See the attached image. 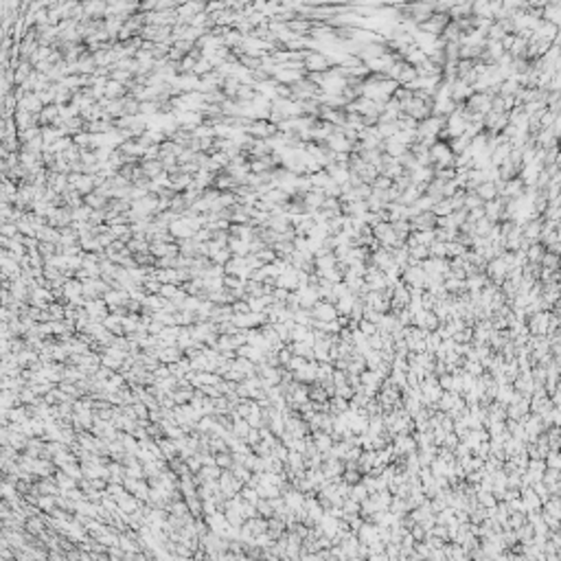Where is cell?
I'll use <instances>...</instances> for the list:
<instances>
[{
  "label": "cell",
  "instance_id": "6",
  "mask_svg": "<svg viewBox=\"0 0 561 561\" xmlns=\"http://www.w3.org/2000/svg\"><path fill=\"white\" fill-rule=\"evenodd\" d=\"M542 228H544V217L537 215L535 219H529L526 224H522V239L529 241V244H537L539 241V235H542Z\"/></svg>",
  "mask_w": 561,
  "mask_h": 561
},
{
  "label": "cell",
  "instance_id": "30",
  "mask_svg": "<svg viewBox=\"0 0 561 561\" xmlns=\"http://www.w3.org/2000/svg\"><path fill=\"white\" fill-rule=\"evenodd\" d=\"M392 226V233H394V237H397L399 241H406L408 239V235H410V226H408V221L406 219H399V221H394Z\"/></svg>",
  "mask_w": 561,
  "mask_h": 561
},
{
  "label": "cell",
  "instance_id": "35",
  "mask_svg": "<svg viewBox=\"0 0 561 561\" xmlns=\"http://www.w3.org/2000/svg\"><path fill=\"white\" fill-rule=\"evenodd\" d=\"M414 235V239H417V244H421V246H432L434 244V230H419V233H412Z\"/></svg>",
  "mask_w": 561,
  "mask_h": 561
},
{
  "label": "cell",
  "instance_id": "5",
  "mask_svg": "<svg viewBox=\"0 0 561 561\" xmlns=\"http://www.w3.org/2000/svg\"><path fill=\"white\" fill-rule=\"evenodd\" d=\"M408 226H410V233H419V230H434L436 228V215L432 211L425 213H417L414 217L408 219Z\"/></svg>",
  "mask_w": 561,
  "mask_h": 561
},
{
  "label": "cell",
  "instance_id": "26",
  "mask_svg": "<svg viewBox=\"0 0 561 561\" xmlns=\"http://www.w3.org/2000/svg\"><path fill=\"white\" fill-rule=\"evenodd\" d=\"M493 226H496V224H491L487 217H482V219H478L476 224H474V235H476V237L487 239L489 235H491V228H493Z\"/></svg>",
  "mask_w": 561,
  "mask_h": 561
},
{
  "label": "cell",
  "instance_id": "43",
  "mask_svg": "<svg viewBox=\"0 0 561 561\" xmlns=\"http://www.w3.org/2000/svg\"><path fill=\"white\" fill-rule=\"evenodd\" d=\"M436 228H441V230H456V226H454V221L452 217H436Z\"/></svg>",
  "mask_w": 561,
  "mask_h": 561
},
{
  "label": "cell",
  "instance_id": "39",
  "mask_svg": "<svg viewBox=\"0 0 561 561\" xmlns=\"http://www.w3.org/2000/svg\"><path fill=\"white\" fill-rule=\"evenodd\" d=\"M390 186H392V180L384 178V176H377V178H375V182L371 184V189H373V191H388Z\"/></svg>",
  "mask_w": 561,
  "mask_h": 561
},
{
  "label": "cell",
  "instance_id": "41",
  "mask_svg": "<svg viewBox=\"0 0 561 561\" xmlns=\"http://www.w3.org/2000/svg\"><path fill=\"white\" fill-rule=\"evenodd\" d=\"M322 193H324V197H340V193H342V186H338L336 182H329L327 186H324L322 189Z\"/></svg>",
  "mask_w": 561,
  "mask_h": 561
},
{
  "label": "cell",
  "instance_id": "11",
  "mask_svg": "<svg viewBox=\"0 0 561 561\" xmlns=\"http://www.w3.org/2000/svg\"><path fill=\"white\" fill-rule=\"evenodd\" d=\"M502 209H504V200H500V197H496V200H491V202H484L482 204L484 217H487L491 224H498V221H500Z\"/></svg>",
  "mask_w": 561,
  "mask_h": 561
},
{
  "label": "cell",
  "instance_id": "23",
  "mask_svg": "<svg viewBox=\"0 0 561 561\" xmlns=\"http://www.w3.org/2000/svg\"><path fill=\"white\" fill-rule=\"evenodd\" d=\"M517 90H519V84L515 81V77H509L498 86V96H515Z\"/></svg>",
  "mask_w": 561,
  "mask_h": 561
},
{
  "label": "cell",
  "instance_id": "2",
  "mask_svg": "<svg viewBox=\"0 0 561 561\" xmlns=\"http://www.w3.org/2000/svg\"><path fill=\"white\" fill-rule=\"evenodd\" d=\"M331 68L329 64V59L324 57L322 53H318V51H307V55H305V59H303V71L305 75H309V73H327Z\"/></svg>",
  "mask_w": 561,
  "mask_h": 561
},
{
  "label": "cell",
  "instance_id": "22",
  "mask_svg": "<svg viewBox=\"0 0 561 561\" xmlns=\"http://www.w3.org/2000/svg\"><path fill=\"white\" fill-rule=\"evenodd\" d=\"M447 147H449V151H452L454 156L465 154V151L469 149V138L465 134L458 136V138H452V141H447Z\"/></svg>",
  "mask_w": 561,
  "mask_h": 561
},
{
  "label": "cell",
  "instance_id": "12",
  "mask_svg": "<svg viewBox=\"0 0 561 561\" xmlns=\"http://www.w3.org/2000/svg\"><path fill=\"white\" fill-rule=\"evenodd\" d=\"M542 20L546 22L561 26V3L559 0H552V3H546V7L542 9Z\"/></svg>",
  "mask_w": 561,
  "mask_h": 561
},
{
  "label": "cell",
  "instance_id": "24",
  "mask_svg": "<svg viewBox=\"0 0 561 561\" xmlns=\"http://www.w3.org/2000/svg\"><path fill=\"white\" fill-rule=\"evenodd\" d=\"M375 129H377V134H379V138H382V141H390V138L397 134V123H384V121H379L377 125H375Z\"/></svg>",
  "mask_w": 561,
  "mask_h": 561
},
{
  "label": "cell",
  "instance_id": "21",
  "mask_svg": "<svg viewBox=\"0 0 561 561\" xmlns=\"http://www.w3.org/2000/svg\"><path fill=\"white\" fill-rule=\"evenodd\" d=\"M524 254H526V263H539V261H542V257L546 254V248L537 241V244H531L529 248H526Z\"/></svg>",
  "mask_w": 561,
  "mask_h": 561
},
{
  "label": "cell",
  "instance_id": "18",
  "mask_svg": "<svg viewBox=\"0 0 561 561\" xmlns=\"http://www.w3.org/2000/svg\"><path fill=\"white\" fill-rule=\"evenodd\" d=\"M472 16L482 20H493V11H491V5L487 0H476V3H472Z\"/></svg>",
  "mask_w": 561,
  "mask_h": 561
},
{
  "label": "cell",
  "instance_id": "27",
  "mask_svg": "<svg viewBox=\"0 0 561 561\" xmlns=\"http://www.w3.org/2000/svg\"><path fill=\"white\" fill-rule=\"evenodd\" d=\"M452 202H449V200H439V202H434V206H432V213L436 217H447V215H452Z\"/></svg>",
  "mask_w": 561,
  "mask_h": 561
},
{
  "label": "cell",
  "instance_id": "36",
  "mask_svg": "<svg viewBox=\"0 0 561 561\" xmlns=\"http://www.w3.org/2000/svg\"><path fill=\"white\" fill-rule=\"evenodd\" d=\"M557 119H559V114L550 112V110H546V112H542V116H539V129H548Z\"/></svg>",
  "mask_w": 561,
  "mask_h": 561
},
{
  "label": "cell",
  "instance_id": "9",
  "mask_svg": "<svg viewBox=\"0 0 561 561\" xmlns=\"http://www.w3.org/2000/svg\"><path fill=\"white\" fill-rule=\"evenodd\" d=\"M524 189H526V186L522 184V180H519V178L507 180V182H504V189L500 191V195H498V197L504 200V202H509V200H517V197L524 195Z\"/></svg>",
  "mask_w": 561,
  "mask_h": 561
},
{
  "label": "cell",
  "instance_id": "33",
  "mask_svg": "<svg viewBox=\"0 0 561 561\" xmlns=\"http://www.w3.org/2000/svg\"><path fill=\"white\" fill-rule=\"evenodd\" d=\"M314 186H311V180L309 176H296V195H305L309 193Z\"/></svg>",
  "mask_w": 561,
  "mask_h": 561
},
{
  "label": "cell",
  "instance_id": "29",
  "mask_svg": "<svg viewBox=\"0 0 561 561\" xmlns=\"http://www.w3.org/2000/svg\"><path fill=\"white\" fill-rule=\"evenodd\" d=\"M482 200L476 195L474 191H465V202H463V209H465L467 213L469 211H474V209H482Z\"/></svg>",
  "mask_w": 561,
  "mask_h": 561
},
{
  "label": "cell",
  "instance_id": "45",
  "mask_svg": "<svg viewBox=\"0 0 561 561\" xmlns=\"http://www.w3.org/2000/svg\"><path fill=\"white\" fill-rule=\"evenodd\" d=\"M359 327H362V331H359V334H366V336H373V334H375V329H377L375 324L369 322V320H364V318L359 320Z\"/></svg>",
  "mask_w": 561,
  "mask_h": 561
},
{
  "label": "cell",
  "instance_id": "31",
  "mask_svg": "<svg viewBox=\"0 0 561 561\" xmlns=\"http://www.w3.org/2000/svg\"><path fill=\"white\" fill-rule=\"evenodd\" d=\"M357 176H359V180H362V184H369L371 186L373 182H375V178L379 176V173H377V169L373 167V164H364L362 171H359Z\"/></svg>",
  "mask_w": 561,
  "mask_h": 561
},
{
  "label": "cell",
  "instance_id": "8",
  "mask_svg": "<svg viewBox=\"0 0 561 561\" xmlns=\"http://www.w3.org/2000/svg\"><path fill=\"white\" fill-rule=\"evenodd\" d=\"M311 314L318 322H331L338 318V311H336V305H331L327 301H318L314 307H311Z\"/></svg>",
  "mask_w": 561,
  "mask_h": 561
},
{
  "label": "cell",
  "instance_id": "14",
  "mask_svg": "<svg viewBox=\"0 0 561 561\" xmlns=\"http://www.w3.org/2000/svg\"><path fill=\"white\" fill-rule=\"evenodd\" d=\"M379 149H382V154H386L388 158H394V160H397V158H401L408 151V147H404V145L401 143H397V141H382V145H379Z\"/></svg>",
  "mask_w": 561,
  "mask_h": 561
},
{
  "label": "cell",
  "instance_id": "20",
  "mask_svg": "<svg viewBox=\"0 0 561 561\" xmlns=\"http://www.w3.org/2000/svg\"><path fill=\"white\" fill-rule=\"evenodd\" d=\"M474 193H476V195L482 200V202H491V200H496V197H498V191H496L493 182H482L480 186H476Z\"/></svg>",
  "mask_w": 561,
  "mask_h": 561
},
{
  "label": "cell",
  "instance_id": "13",
  "mask_svg": "<svg viewBox=\"0 0 561 561\" xmlns=\"http://www.w3.org/2000/svg\"><path fill=\"white\" fill-rule=\"evenodd\" d=\"M469 16H472V3H454L452 9L447 11L449 22H458V20L469 18Z\"/></svg>",
  "mask_w": 561,
  "mask_h": 561
},
{
  "label": "cell",
  "instance_id": "28",
  "mask_svg": "<svg viewBox=\"0 0 561 561\" xmlns=\"http://www.w3.org/2000/svg\"><path fill=\"white\" fill-rule=\"evenodd\" d=\"M309 180H311V186H314V189H324V186H327L329 182H331V178H329V173L327 171H316V173H311L309 176Z\"/></svg>",
  "mask_w": 561,
  "mask_h": 561
},
{
  "label": "cell",
  "instance_id": "40",
  "mask_svg": "<svg viewBox=\"0 0 561 561\" xmlns=\"http://www.w3.org/2000/svg\"><path fill=\"white\" fill-rule=\"evenodd\" d=\"M449 217H452L454 226H456V230H458V228H460V226L467 221V211H465V209H460V211H452V215H449Z\"/></svg>",
  "mask_w": 561,
  "mask_h": 561
},
{
  "label": "cell",
  "instance_id": "10",
  "mask_svg": "<svg viewBox=\"0 0 561 561\" xmlns=\"http://www.w3.org/2000/svg\"><path fill=\"white\" fill-rule=\"evenodd\" d=\"M303 204H305V213L320 211L322 204H324V193L320 189H311L309 193H305V195H303Z\"/></svg>",
  "mask_w": 561,
  "mask_h": 561
},
{
  "label": "cell",
  "instance_id": "32",
  "mask_svg": "<svg viewBox=\"0 0 561 561\" xmlns=\"http://www.w3.org/2000/svg\"><path fill=\"white\" fill-rule=\"evenodd\" d=\"M417 79V71H414L412 66H404V71H401V75H399V79H397V84L399 86H408V84H412V81Z\"/></svg>",
  "mask_w": 561,
  "mask_h": 561
},
{
  "label": "cell",
  "instance_id": "44",
  "mask_svg": "<svg viewBox=\"0 0 561 561\" xmlns=\"http://www.w3.org/2000/svg\"><path fill=\"white\" fill-rule=\"evenodd\" d=\"M456 191H458V186L454 184V180H449V182H445V184H443V197H445V200H449V197H452Z\"/></svg>",
  "mask_w": 561,
  "mask_h": 561
},
{
  "label": "cell",
  "instance_id": "19",
  "mask_svg": "<svg viewBox=\"0 0 561 561\" xmlns=\"http://www.w3.org/2000/svg\"><path fill=\"white\" fill-rule=\"evenodd\" d=\"M421 195H423V193H421V191L417 189V186H412V184H410V186H408V189H406V191H404V193H401V195H399L397 204L406 206V209H410V206H412L414 202H417V200H419Z\"/></svg>",
  "mask_w": 561,
  "mask_h": 561
},
{
  "label": "cell",
  "instance_id": "3",
  "mask_svg": "<svg viewBox=\"0 0 561 561\" xmlns=\"http://www.w3.org/2000/svg\"><path fill=\"white\" fill-rule=\"evenodd\" d=\"M465 108H467L472 114L484 116V114H487L489 110H491V94H487V92H474V94L465 101Z\"/></svg>",
  "mask_w": 561,
  "mask_h": 561
},
{
  "label": "cell",
  "instance_id": "46",
  "mask_svg": "<svg viewBox=\"0 0 561 561\" xmlns=\"http://www.w3.org/2000/svg\"><path fill=\"white\" fill-rule=\"evenodd\" d=\"M303 334H305L303 327H296V329H294V338H303Z\"/></svg>",
  "mask_w": 561,
  "mask_h": 561
},
{
  "label": "cell",
  "instance_id": "42",
  "mask_svg": "<svg viewBox=\"0 0 561 561\" xmlns=\"http://www.w3.org/2000/svg\"><path fill=\"white\" fill-rule=\"evenodd\" d=\"M353 191H355V197L362 200V202H366V200L371 197V193H373V189H371L369 184H359L357 189H353Z\"/></svg>",
  "mask_w": 561,
  "mask_h": 561
},
{
  "label": "cell",
  "instance_id": "1",
  "mask_svg": "<svg viewBox=\"0 0 561 561\" xmlns=\"http://www.w3.org/2000/svg\"><path fill=\"white\" fill-rule=\"evenodd\" d=\"M447 24H449L447 13H434L430 20H425V22H421L417 26V31L419 33H425V36H430V38H441Z\"/></svg>",
  "mask_w": 561,
  "mask_h": 561
},
{
  "label": "cell",
  "instance_id": "7",
  "mask_svg": "<svg viewBox=\"0 0 561 561\" xmlns=\"http://www.w3.org/2000/svg\"><path fill=\"white\" fill-rule=\"evenodd\" d=\"M404 114H408L410 119H414V121L419 123V121L427 119V116H432V106H427V103H423V101H419V99H414V96H412V101L406 106Z\"/></svg>",
  "mask_w": 561,
  "mask_h": 561
},
{
  "label": "cell",
  "instance_id": "38",
  "mask_svg": "<svg viewBox=\"0 0 561 561\" xmlns=\"http://www.w3.org/2000/svg\"><path fill=\"white\" fill-rule=\"evenodd\" d=\"M427 252H430V259H447L445 257V244H439V241H434L432 246H427Z\"/></svg>",
  "mask_w": 561,
  "mask_h": 561
},
{
  "label": "cell",
  "instance_id": "15",
  "mask_svg": "<svg viewBox=\"0 0 561 561\" xmlns=\"http://www.w3.org/2000/svg\"><path fill=\"white\" fill-rule=\"evenodd\" d=\"M511 143H498V147L491 151V167H500L511 154Z\"/></svg>",
  "mask_w": 561,
  "mask_h": 561
},
{
  "label": "cell",
  "instance_id": "17",
  "mask_svg": "<svg viewBox=\"0 0 561 561\" xmlns=\"http://www.w3.org/2000/svg\"><path fill=\"white\" fill-rule=\"evenodd\" d=\"M425 59H427V57H425V53L421 51L419 46H414V44H412V46H410V48H408V51L404 53V61H406L408 66H412V68H417L419 64H423Z\"/></svg>",
  "mask_w": 561,
  "mask_h": 561
},
{
  "label": "cell",
  "instance_id": "37",
  "mask_svg": "<svg viewBox=\"0 0 561 561\" xmlns=\"http://www.w3.org/2000/svg\"><path fill=\"white\" fill-rule=\"evenodd\" d=\"M254 257L259 259L261 266H268V263H274V261H276V254H274L272 248H263V250H259L257 254H254Z\"/></svg>",
  "mask_w": 561,
  "mask_h": 561
},
{
  "label": "cell",
  "instance_id": "4",
  "mask_svg": "<svg viewBox=\"0 0 561 561\" xmlns=\"http://www.w3.org/2000/svg\"><path fill=\"white\" fill-rule=\"evenodd\" d=\"M401 283H406L408 287H417V289H423L425 292V274L423 270L419 266H408L401 270Z\"/></svg>",
  "mask_w": 561,
  "mask_h": 561
},
{
  "label": "cell",
  "instance_id": "34",
  "mask_svg": "<svg viewBox=\"0 0 561 561\" xmlns=\"http://www.w3.org/2000/svg\"><path fill=\"white\" fill-rule=\"evenodd\" d=\"M539 266L546 268V270H552V272H557V270H559V257H557V254L546 252L544 257H542V261H539Z\"/></svg>",
  "mask_w": 561,
  "mask_h": 561
},
{
  "label": "cell",
  "instance_id": "25",
  "mask_svg": "<svg viewBox=\"0 0 561 561\" xmlns=\"http://www.w3.org/2000/svg\"><path fill=\"white\" fill-rule=\"evenodd\" d=\"M441 38L445 40V42H449V44H458L460 38H463V33H460L458 26H456V22H449V24L445 26V31H443Z\"/></svg>",
  "mask_w": 561,
  "mask_h": 561
},
{
  "label": "cell",
  "instance_id": "16",
  "mask_svg": "<svg viewBox=\"0 0 561 561\" xmlns=\"http://www.w3.org/2000/svg\"><path fill=\"white\" fill-rule=\"evenodd\" d=\"M487 283H489L487 274H484V272H476V274H469L467 279H465V289H467V292H480Z\"/></svg>",
  "mask_w": 561,
  "mask_h": 561
}]
</instances>
